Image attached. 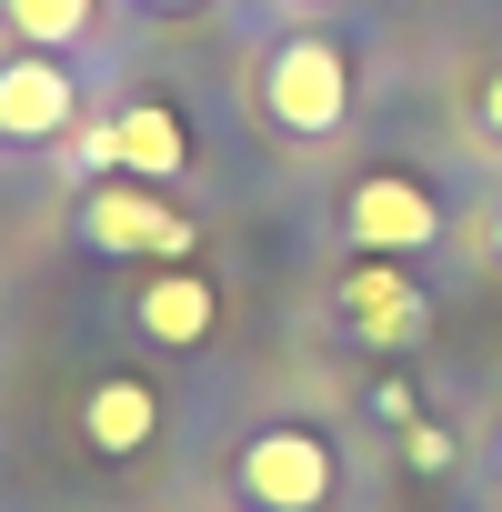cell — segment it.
Listing matches in <instances>:
<instances>
[{
    "label": "cell",
    "instance_id": "15",
    "mask_svg": "<svg viewBox=\"0 0 502 512\" xmlns=\"http://www.w3.org/2000/svg\"><path fill=\"white\" fill-rule=\"evenodd\" d=\"M492 251H502V221H492Z\"/></svg>",
    "mask_w": 502,
    "mask_h": 512
},
{
    "label": "cell",
    "instance_id": "9",
    "mask_svg": "<svg viewBox=\"0 0 502 512\" xmlns=\"http://www.w3.org/2000/svg\"><path fill=\"white\" fill-rule=\"evenodd\" d=\"M141 332H151V342H171V352H191V342L211 332V282H191V272H161V282L141 292Z\"/></svg>",
    "mask_w": 502,
    "mask_h": 512
},
{
    "label": "cell",
    "instance_id": "16",
    "mask_svg": "<svg viewBox=\"0 0 502 512\" xmlns=\"http://www.w3.org/2000/svg\"><path fill=\"white\" fill-rule=\"evenodd\" d=\"M492 462H502V452H492Z\"/></svg>",
    "mask_w": 502,
    "mask_h": 512
},
{
    "label": "cell",
    "instance_id": "14",
    "mask_svg": "<svg viewBox=\"0 0 502 512\" xmlns=\"http://www.w3.org/2000/svg\"><path fill=\"white\" fill-rule=\"evenodd\" d=\"M151 11H201V0H151Z\"/></svg>",
    "mask_w": 502,
    "mask_h": 512
},
{
    "label": "cell",
    "instance_id": "5",
    "mask_svg": "<svg viewBox=\"0 0 502 512\" xmlns=\"http://www.w3.org/2000/svg\"><path fill=\"white\" fill-rule=\"evenodd\" d=\"M71 111H81V81L61 61H41V51L0 61V141H61Z\"/></svg>",
    "mask_w": 502,
    "mask_h": 512
},
{
    "label": "cell",
    "instance_id": "12",
    "mask_svg": "<svg viewBox=\"0 0 502 512\" xmlns=\"http://www.w3.org/2000/svg\"><path fill=\"white\" fill-rule=\"evenodd\" d=\"M412 462H422V472H442V462H452V432H432V422H412Z\"/></svg>",
    "mask_w": 502,
    "mask_h": 512
},
{
    "label": "cell",
    "instance_id": "13",
    "mask_svg": "<svg viewBox=\"0 0 502 512\" xmlns=\"http://www.w3.org/2000/svg\"><path fill=\"white\" fill-rule=\"evenodd\" d=\"M482 131H492V141H502V71H492V81H482Z\"/></svg>",
    "mask_w": 502,
    "mask_h": 512
},
{
    "label": "cell",
    "instance_id": "10",
    "mask_svg": "<svg viewBox=\"0 0 502 512\" xmlns=\"http://www.w3.org/2000/svg\"><path fill=\"white\" fill-rule=\"evenodd\" d=\"M91 11H101V0H0V21H11L31 51H71L91 31Z\"/></svg>",
    "mask_w": 502,
    "mask_h": 512
},
{
    "label": "cell",
    "instance_id": "6",
    "mask_svg": "<svg viewBox=\"0 0 502 512\" xmlns=\"http://www.w3.org/2000/svg\"><path fill=\"white\" fill-rule=\"evenodd\" d=\"M342 312H352V332L382 342V352L422 342V292L402 282V262H382V251H362V262L342 272Z\"/></svg>",
    "mask_w": 502,
    "mask_h": 512
},
{
    "label": "cell",
    "instance_id": "1",
    "mask_svg": "<svg viewBox=\"0 0 502 512\" xmlns=\"http://www.w3.org/2000/svg\"><path fill=\"white\" fill-rule=\"evenodd\" d=\"M262 111H272L292 141H332V131L352 121V71H342V51L312 41V31H292V41L262 61Z\"/></svg>",
    "mask_w": 502,
    "mask_h": 512
},
{
    "label": "cell",
    "instance_id": "8",
    "mask_svg": "<svg viewBox=\"0 0 502 512\" xmlns=\"http://www.w3.org/2000/svg\"><path fill=\"white\" fill-rule=\"evenodd\" d=\"M151 422H161L151 382H121V372H111V382H101V392L81 402V432H91L101 452H141V442H151Z\"/></svg>",
    "mask_w": 502,
    "mask_h": 512
},
{
    "label": "cell",
    "instance_id": "3",
    "mask_svg": "<svg viewBox=\"0 0 502 512\" xmlns=\"http://www.w3.org/2000/svg\"><path fill=\"white\" fill-rule=\"evenodd\" d=\"M342 221H352V241H362V251H382V262H412V251H432V241H442V201H432L422 181H402V171L352 181Z\"/></svg>",
    "mask_w": 502,
    "mask_h": 512
},
{
    "label": "cell",
    "instance_id": "2",
    "mask_svg": "<svg viewBox=\"0 0 502 512\" xmlns=\"http://www.w3.org/2000/svg\"><path fill=\"white\" fill-rule=\"evenodd\" d=\"M81 231H91V251H121V262H181L191 251V221L171 201H151V181H101L81 201Z\"/></svg>",
    "mask_w": 502,
    "mask_h": 512
},
{
    "label": "cell",
    "instance_id": "4",
    "mask_svg": "<svg viewBox=\"0 0 502 512\" xmlns=\"http://www.w3.org/2000/svg\"><path fill=\"white\" fill-rule=\"evenodd\" d=\"M241 492L262 512H322L332 502V442L322 432H262V442H241Z\"/></svg>",
    "mask_w": 502,
    "mask_h": 512
},
{
    "label": "cell",
    "instance_id": "11",
    "mask_svg": "<svg viewBox=\"0 0 502 512\" xmlns=\"http://www.w3.org/2000/svg\"><path fill=\"white\" fill-rule=\"evenodd\" d=\"M362 402H372V412H382V422H412V382H402V372H382V382H372V392H362Z\"/></svg>",
    "mask_w": 502,
    "mask_h": 512
},
{
    "label": "cell",
    "instance_id": "7",
    "mask_svg": "<svg viewBox=\"0 0 502 512\" xmlns=\"http://www.w3.org/2000/svg\"><path fill=\"white\" fill-rule=\"evenodd\" d=\"M111 161H121L131 181H171V171H191V141H181V111H161V101L121 111V121H111Z\"/></svg>",
    "mask_w": 502,
    "mask_h": 512
}]
</instances>
